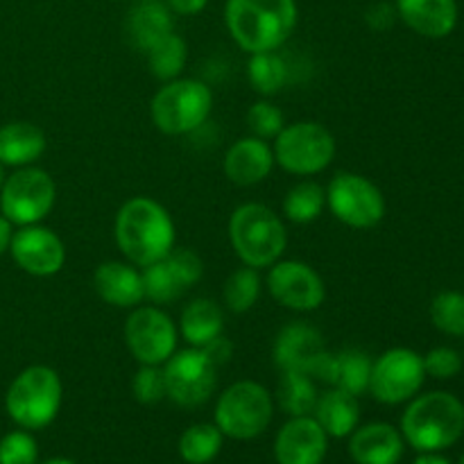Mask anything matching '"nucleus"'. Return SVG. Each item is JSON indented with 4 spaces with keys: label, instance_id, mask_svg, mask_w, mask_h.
Here are the masks:
<instances>
[{
    "label": "nucleus",
    "instance_id": "1",
    "mask_svg": "<svg viewBox=\"0 0 464 464\" xmlns=\"http://www.w3.org/2000/svg\"><path fill=\"white\" fill-rule=\"evenodd\" d=\"M116 243L127 261L148 267L175 249V222L152 198H131L121 207L113 225Z\"/></svg>",
    "mask_w": 464,
    "mask_h": 464
},
{
    "label": "nucleus",
    "instance_id": "2",
    "mask_svg": "<svg viewBox=\"0 0 464 464\" xmlns=\"http://www.w3.org/2000/svg\"><path fill=\"white\" fill-rule=\"evenodd\" d=\"M225 23L231 39L245 53L276 50L297 25L295 0H227Z\"/></svg>",
    "mask_w": 464,
    "mask_h": 464
},
{
    "label": "nucleus",
    "instance_id": "3",
    "mask_svg": "<svg viewBox=\"0 0 464 464\" xmlns=\"http://www.w3.org/2000/svg\"><path fill=\"white\" fill-rule=\"evenodd\" d=\"M464 433V403L449 392H429L412 399L401 417V435L415 451L440 453Z\"/></svg>",
    "mask_w": 464,
    "mask_h": 464
},
{
    "label": "nucleus",
    "instance_id": "4",
    "mask_svg": "<svg viewBox=\"0 0 464 464\" xmlns=\"http://www.w3.org/2000/svg\"><path fill=\"white\" fill-rule=\"evenodd\" d=\"M229 240L240 261L258 270L281 261L288 245V234L281 218L272 208L249 202L231 213Z\"/></svg>",
    "mask_w": 464,
    "mask_h": 464
},
{
    "label": "nucleus",
    "instance_id": "5",
    "mask_svg": "<svg viewBox=\"0 0 464 464\" xmlns=\"http://www.w3.org/2000/svg\"><path fill=\"white\" fill-rule=\"evenodd\" d=\"M63 399L62 379L45 365H32L12 381L5 408L14 424L25 430H41L53 424Z\"/></svg>",
    "mask_w": 464,
    "mask_h": 464
},
{
    "label": "nucleus",
    "instance_id": "6",
    "mask_svg": "<svg viewBox=\"0 0 464 464\" xmlns=\"http://www.w3.org/2000/svg\"><path fill=\"white\" fill-rule=\"evenodd\" d=\"M213 93L199 80H170L154 93L150 116L159 131L184 136L198 130L211 116Z\"/></svg>",
    "mask_w": 464,
    "mask_h": 464
},
{
    "label": "nucleus",
    "instance_id": "7",
    "mask_svg": "<svg viewBox=\"0 0 464 464\" xmlns=\"http://www.w3.org/2000/svg\"><path fill=\"white\" fill-rule=\"evenodd\" d=\"M275 415L270 392L256 381H238L220 394L216 403V426L225 438L254 440L263 435Z\"/></svg>",
    "mask_w": 464,
    "mask_h": 464
},
{
    "label": "nucleus",
    "instance_id": "8",
    "mask_svg": "<svg viewBox=\"0 0 464 464\" xmlns=\"http://www.w3.org/2000/svg\"><path fill=\"white\" fill-rule=\"evenodd\" d=\"M272 152L275 163H279L285 172L311 177L331 166L335 157V139L320 122H293L279 131Z\"/></svg>",
    "mask_w": 464,
    "mask_h": 464
},
{
    "label": "nucleus",
    "instance_id": "9",
    "mask_svg": "<svg viewBox=\"0 0 464 464\" xmlns=\"http://www.w3.org/2000/svg\"><path fill=\"white\" fill-rule=\"evenodd\" d=\"M57 186L53 177L34 166L18 168L0 188V213L12 225H39L54 207Z\"/></svg>",
    "mask_w": 464,
    "mask_h": 464
},
{
    "label": "nucleus",
    "instance_id": "10",
    "mask_svg": "<svg viewBox=\"0 0 464 464\" xmlns=\"http://www.w3.org/2000/svg\"><path fill=\"white\" fill-rule=\"evenodd\" d=\"M326 204L343 225L372 229L385 218V198L379 186L356 172H338L326 188Z\"/></svg>",
    "mask_w": 464,
    "mask_h": 464
},
{
    "label": "nucleus",
    "instance_id": "11",
    "mask_svg": "<svg viewBox=\"0 0 464 464\" xmlns=\"http://www.w3.org/2000/svg\"><path fill=\"white\" fill-rule=\"evenodd\" d=\"M166 399L181 408H198L211 399L218 383V365L204 349L175 352L163 362Z\"/></svg>",
    "mask_w": 464,
    "mask_h": 464
},
{
    "label": "nucleus",
    "instance_id": "12",
    "mask_svg": "<svg viewBox=\"0 0 464 464\" xmlns=\"http://www.w3.org/2000/svg\"><path fill=\"white\" fill-rule=\"evenodd\" d=\"M426 379L424 358L406 347L388 349L372 365L370 390L376 401L385 406L411 401Z\"/></svg>",
    "mask_w": 464,
    "mask_h": 464
},
{
    "label": "nucleus",
    "instance_id": "13",
    "mask_svg": "<svg viewBox=\"0 0 464 464\" xmlns=\"http://www.w3.org/2000/svg\"><path fill=\"white\" fill-rule=\"evenodd\" d=\"M125 343L140 365H163L177 352V326L157 306H136L125 322Z\"/></svg>",
    "mask_w": 464,
    "mask_h": 464
},
{
    "label": "nucleus",
    "instance_id": "14",
    "mask_svg": "<svg viewBox=\"0 0 464 464\" xmlns=\"http://www.w3.org/2000/svg\"><path fill=\"white\" fill-rule=\"evenodd\" d=\"M275 362L281 372H302L324 381L331 352L324 347L320 331L304 322L284 326L275 343Z\"/></svg>",
    "mask_w": 464,
    "mask_h": 464
},
{
    "label": "nucleus",
    "instance_id": "15",
    "mask_svg": "<svg viewBox=\"0 0 464 464\" xmlns=\"http://www.w3.org/2000/svg\"><path fill=\"white\" fill-rule=\"evenodd\" d=\"M204 275V263L190 249L175 247L166 258L143 267L145 299L154 304H170L179 299Z\"/></svg>",
    "mask_w": 464,
    "mask_h": 464
},
{
    "label": "nucleus",
    "instance_id": "16",
    "mask_svg": "<svg viewBox=\"0 0 464 464\" xmlns=\"http://www.w3.org/2000/svg\"><path fill=\"white\" fill-rule=\"evenodd\" d=\"M267 290L279 306L299 313L315 311L326 297L322 276L302 261H276L270 266Z\"/></svg>",
    "mask_w": 464,
    "mask_h": 464
},
{
    "label": "nucleus",
    "instance_id": "17",
    "mask_svg": "<svg viewBox=\"0 0 464 464\" xmlns=\"http://www.w3.org/2000/svg\"><path fill=\"white\" fill-rule=\"evenodd\" d=\"M9 252L16 266L32 276H53L62 272L66 263L62 238L53 229L39 225H27L14 231Z\"/></svg>",
    "mask_w": 464,
    "mask_h": 464
},
{
    "label": "nucleus",
    "instance_id": "18",
    "mask_svg": "<svg viewBox=\"0 0 464 464\" xmlns=\"http://www.w3.org/2000/svg\"><path fill=\"white\" fill-rule=\"evenodd\" d=\"M329 451V435L313 415L290 417L275 440V458L279 464H322Z\"/></svg>",
    "mask_w": 464,
    "mask_h": 464
},
{
    "label": "nucleus",
    "instance_id": "19",
    "mask_svg": "<svg viewBox=\"0 0 464 464\" xmlns=\"http://www.w3.org/2000/svg\"><path fill=\"white\" fill-rule=\"evenodd\" d=\"M406 449L401 430L385 421L358 426L349 435V456L356 464H399Z\"/></svg>",
    "mask_w": 464,
    "mask_h": 464
},
{
    "label": "nucleus",
    "instance_id": "20",
    "mask_svg": "<svg viewBox=\"0 0 464 464\" xmlns=\"http://www.w3.org/2000/svg\"><path fill=\"white\" fill-rule=\"evenodd\" d=\"M275 168V152L267 140L245 136L236 140L225 154V175L238 186L261 184Z\"/></svg>",
    "mask_w": 464,
    "mask_h": 464
},
{
    "label": "nucleus",
    "instance_id": "21",
    "mask_svg": "<svg viewBox=\"0 0 464 464\" xmlns=\"http://www.w3.org/2000/svg\"><path fill=\"white\" fill-rule=\"evenodd\" d=\"M127 41L134 50L148 53L172 30V12L163 0H136L122 23Z\"/></svg>",
    "mask_w": 464,
    "mask_h": 464
},
{
    "label": "nucleus",
    "instance_id": "22",
    "mask_svg": "<svg viewBox=\"0 0 464 464\" xmlns=\"http://www.w3.org/2000/svg\"><path fill=\"white\" fill-rule=\"evenodd\" d=\"M93 288L100 299L116 308H136L145 299L143 276L131 263L109 261L95 267Z\"/></svg>",
    "mask_w": 464,
    "mask_h": 464
},
{
    "label": "nucleus",
    "instance_id": "23",
    "mask_svg": "<svg viewBox=\"0 0 464 464\" xmlns=\"http://www.w3.org/2000/svg\"><path fill=\"white\" fill-rule=\"evenodd\" d=\"M397 14L412 32L429 39H444L456 30V0H397Z\"/></svg>",
    "mask_w": 464,
    "mask_h": 464
},
{
    "label": "nucleus",
    "instance_id": "24",
    "mask_svg": "<svg viewBox=\"0 0 464 464\" xmlns=\"http://www.w3.org/2000/svg\"><path fill=\"white\" fill-rule=\"evenodd\" d=\"M313 417H315V421L329 438H349L358 429V421H361L358 397L338 388L329 390L322 397H317Z\"/></svg>",
    "mask_w": 464,
    "mask_h": 464
},
{
    "label": "nucleus",
    "instance_id": "25",
    "mask_svg": "<svg viewBox=\"0 0 464 464\" xmlns=\"http://www.w3.org/2000/svg\"><path fill=\"white\" fill-rule=\"evenodd\" d=\"M45 134L32 122L16 121L0 127V161L12 168L32 166L45 152Z\"/></svg>",
    "mask_w": 464,
    "mask_h": 464
},
{
    "label": "nucleus",
    "instance_id": "26",
    "mask_svg": "<svg viewBox=\"0 0 464 464\" xmlns=\"http://www.w3.org/2000/svg\"><path fill=\"white\" fill-rule=\"evenodd\" d=\"M372 365L374 361L362 349H343L338 353H331L324 381L353 397H361L370 390Z\"/></svg>",
    "mask_w": 464,
    "mask_h": 464
},
{
    "label": "nucleus",
    "instance_id": "27",
    "mask_svg": "<svg viewBox=\"0 0 464 464\" xmlns=\"http://www.w3.org/2000/svg\"><path fill=\"white\" fill-rule=\"evenodd\" d=\"M222 329H225V315H222L220 306L213 304L211 299H195L184 308L179 320L181 338L190 344V347H207L216 338H220Z\"/></svg>",
    "mask_w": 464,
    "mask_h": 464
},
{
    "label": "nucleus",
    "instance_id": "28",
    "mask_svg": "<svg viewBox=\"0 0 464 464\" xmlns=\"http://www.w3.org/2000/svg\"><path fill=\"white\" fill-rule=\"evenodd\" d=\"M148 66L157 80L170 82L177 80L181 75V71L186 68V59H188V45L181 39L179 34L170 32L168 36H163L159 44H154L148 50Z\"/></svg>",
    "mask_w": 464,
    "mask_h": 464
},
{
    "label": "nucleus",
    "instance_id": "29",
    "mask_svg": "<svg viewBox=\"0 0 464 464\" xmlns=\"http://www.w3.org/2000/svg\"><path fill=\"white\" fill-rule=\"evenodd\" d=\"M225 435L216 424H195L179 438V456L188 464H208L222 451Z\"/></svg>",
    "mask_w": 464,
    "mask_h": 464
},
{
    "label": "nucleus",
    "instance_id": "30",
    "mask_svg": "<svg viewBox=\"0 0 464 464\" xmlns=\"http://www.w3.org/2000/svg\"><path fill=\"white\" fill-rule=\"evenodd\" d=\"M276 397H279V406L290 417H302L313 415L320 394H317L315 383H313V376L302 374V372H284Z\"/></svg>",
    "mask_w": 464,
    "mask_h": 464
},
{
    "label": "nucleus",
    "instance_id": "31",
    "mask_svg": "<svg viewBox=\"0 0 464 464\" xmlns=\"http://www.w3.org/2000/svg\"><path fill=\"white\" fill-rule=\"evenodd\" d=\"M247 77L254 91L261 95H275L279 93L288 80V66H285L284 57L276 50H267V53H254L249 54L247 62Z\"/></svg>",
    "mask_w": 464,
    "mask_h": 464
},
{
    "label": "nucleus",
    "instance_id": "32",
    "mask_svg": "<svg viewBox=\"0 0 464 464\" xmlns=\"http://www.w3.org/2000/svg\"><path fill=\"white\" fill-rule=\"evenodd\" d=\"M326 204V190L317 181H299L284 199V213L295 225H308L317 220Z\"/></svg>",
    "mask_w": 464,
    "mask_h": 464
},
{
    "label": "nucleus",
    "instance_id": "33",
    "mask_svg": "<svg viewBox=\"0 0 464 464\" xmlns=\"http://www.w3.org/2000/svg\"><path fill=\"white\" fill-rule=\"evenodd\" d=\"M261 295V276L254 267L245 266L231 272L225 284V304L231 313H247Z\"/></svg>",
    "mask_w": 464,
    "mask_h": 464
},
{
    "label": "nucleus",
    "instance_id": "34",
    "mask_svg": "<svg viewBox=\"0 0 464 464\" xmlns=\"http://www.w3.org/2000/svg\"><path fill=\"white\" fill-rule=\"evenodd\" d=\"M430 320L442 334L464 335V295L453 290L440 293L430 304Z\"/></svg>",
    "mask_w": 464,
    "mask_h": 464
},
{
    "label": "nucleus",
    "instance_id": "35",
    "mask_svg": "<svg viewBox=\"0 0 464 464\" xmlns=\"http://www.w3.org/2000/svg\"><path fill=\"white\" fill-rule=\"evenodd\" d=\"M131 392L134 399L143 406H154V403L166 399V381H163L161 365H140V370L131 381Z\"/></svg>",
    "mask_w": 464,
    "mask_h": 464
},
{
    "label": "nucleus",
    "instance_id": "36",
    "mask_svg": "<svg viewBox=\"0 0 464 464\" xmlns=\"http://www.w3.org/2000/svg\"><path fill=\"white\" fill-rule=\"evenodd\" d=\"M39 447L36 440L23 430H12L0 440V464H36Z\"/></svg>",
    "mask_w": 464,
    "mask_h": 464
},
{
    "label": "nucleus",
    "instance_id": "37",
    "mask_svg": "<svg viewBox=\"0 0 464 464\" xmlns=\"http://www.w3.org/2000/svg\"><path fill=\"white\" fill-rule=\"evenodd\" d=\"M247 125H249V130L254 131V136H258V139H263V140L276 139V136H279V131L285 127L284 111H281L279 107H275V104L261 100V102H256L249 107Z\"/></svg>",
    "mask_w": 464,
    "mask_h": 464
},
{
    "label": "nucleus",
    "instance_id": "38",
    "mask_svg": "<svg viewBox=\"0 0 464 464\" xmlns=\"http://www.w3.org/2000/svg\"><path fill=\"white\" fill-rule=\"evenodd\" d=\"M421 358H424L426 374L433 376V379H440V381L453 379V376L462 370L460 353L451 347H435Z\"/></svg>",
    "mask_w": 464,
    "mask_h": 464
},
{
    "label": "nucleus",
    "instance_id": "39",
    "mask_svg": "<svg viewBox=\"0 0 464 464\" xmlns=\"http://www.w3.org/2000/svg\"><path fill=\"white\" fill-rule=\"evenodd\" d=\"M394 14H397V9H394L392 5L376 3L372 5V9L367 12V23H370V27H374V30H388L394 23Z\"/></svg>",
    "mask_w": 464,
    "mask_h": 464
},
{
    "label": "nucleus",
    "instance_id": "40",
    "mask_svg": "<svg viewBox=\"0 0 464 464\" xmlns=\"http://www.w3.org/2000/svg\"><path fill=\"white\" fill-rule=\"evenodd\" d=\"M163 3L170 7L172 14H179V16H195V14L204 12L208 0H163Z\"/></svg>",
    "mask_w": 464,
    "mask_h": 464
},
{
    "label": "nucleus",
    "instance_id": "41",
    "mask_svg": "<svg viewBox=\"0 0 464 464\" xmlns=\"http://www.w3.org/2000/svg\"><path fill=\"white\" fill-rule=\"evenodd\" d=\"M12 236H14L12 222H9L5 216H0V256H3V254L9 249V245H12Z\"/></svg>",
    "mask_w": 464,
    "mask_h": 464
},
{
    "label": "nucleus",
    "instance_id": "42",
    "mask_svg": "<svg viewBox=\"0 0 464 464\" xmlns=\"http://www.w3.org/2000/svg\"><path fill=\"white\" fill-rule=\"evenodd\" d=\"M415 464H451V462H449L444 456H440V453H420V458H417Z\"/></svg>",
    "mask_w": 464,
    "mask_h": 464
},
{
    "label": "nucleus",
    "instance_id": "43",
    "mask_svg": "<svg viewBox=\"0 0 464 464\" xmlns=\"http://www.w3.org/2000/svg\"><path fill=\"white\" fill-rule=\"evenodd\" d=\"M41 464H75V462L68 460V458H50V460H45Z\"/></svg>",
    "mask_w": 464,
    "mask_h": 464
},
{
    "label": "nucleus",
    "instance_id": "44",
    "mask_svg": "<svg viewBox=\"0 0 464 464\" xmlns=\"http://www.w3.org/2000/svg\"><path fill=\"white\" fill-rule=\"evenodd\" d=\"M5 168H7V166H5V163L0 161V188H3L5 179H7V175H5Z\"/></svg>",
    "mask_w": 464,
    "mask_h": 464
},
{
    "label": "nucleus",
    "instance_id": "45",
    "mask_svg": "<svg viewBox=\"0 0 464 464\" xmlns=\"http://www.w3.org/2000/svg\"><path fill=\"white\" fill-rule=\"evenodd\" d=\"M121 3H136V0H121Z\"/></svg>",
    "mask_w": 464,
    "mask_h": 464
},
{
    "label": "nucleus",
    "instance_id": "46",
    "mask_svg": "<svg viewBox=\"0 0 464 464\" xmlns=\"http://www.w3.org/2000/svg\"><path fill=\"white\" fill-rule=\"evenodd\" d=\"M460 464H464V456H462V458H460Z\"/></svg>",
    "mask_w": 464,
    "mask_h": 464
}]
</instances>
